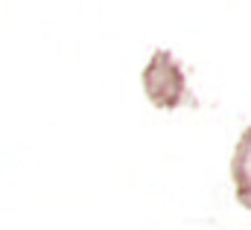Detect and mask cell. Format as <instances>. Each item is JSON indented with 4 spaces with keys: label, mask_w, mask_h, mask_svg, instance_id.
<instances>
[{
    "label": "cell",
    "mask_w": 251,
    "mask_h": 230,
    "mask_svg": "<svg viewBox=\"0 0 251 230\" xmlns=\"http://www.w3.org/2000/svg\"><path fill=\"white\" fill-rule=\"evenodd\" d=\"M143 91L149 102L161 111H173L181 105H196V96L190 93L184 64L170 50H155L149 64L143 67Z\"/></svg>",
    "instance_id": "cell-1"
},
{
    "label": "cell",
    "mask_w": 251,
    "mask_h": 230,
    "mask_svg": "<svg viewBox=\"0 0 251 230\" xmlns=\"http://www.w3.org/2000/svg\"><path fill=\"white\" fill-rule=\"evenodd\" d=\"M231 181H234V192L237 201L251 213V125L243 128L234 158H231Z\"/></svg>",
    "instance_id": "cell-2"
}]
</instances>
